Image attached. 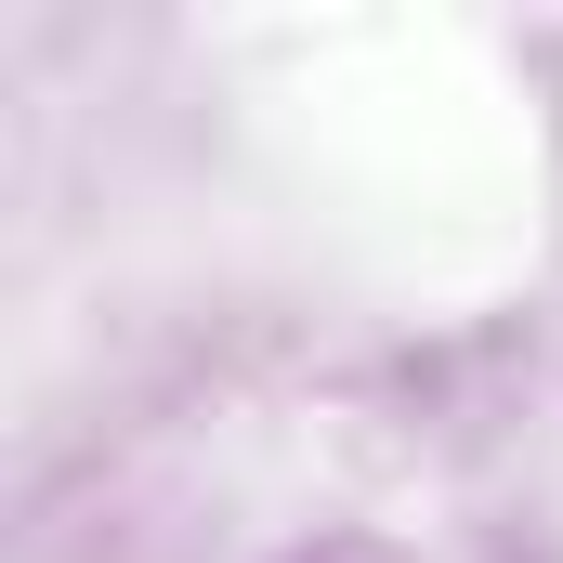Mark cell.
<instances>
[{
	"label": "cell",
	"mask_w": 563,
	"mask_h": 563,
	"mask_svg": "<svg viewBox=\"0 0 563 563\" xmlns=\"http://www.w3.org/2000/svg\"><path fill=\"white\" fill-rule=\"evenodd\" d=\"M276 563H420L407 538H367V525H328V538H288Z\"/></svg>",
	"instance_id": "6da1fadb"
}]
</instances>
